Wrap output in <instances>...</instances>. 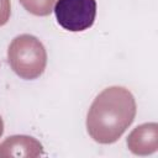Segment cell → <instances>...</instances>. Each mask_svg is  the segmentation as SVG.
I'll return each mask as SVG.
<instances>
[{
	"mask_svg": "<svg viewBox=\"0 0 158 158\" xmlns=\"http://www.w3.org/2000/svg\"><path fill=\"white\" fill-rule=\"evenodd\" d=\"M136 111V100L128 89L106 88L94 99L88 111V133L95 142L114 143L133 122Z\"/></svg>",
	"mask_w": 158,
	"mask_h": 158,
	"instance_id": "6da1fadb",
	"label": "cell"
},
{
	"mask_svg": "<svg viewBox=\"0 0 158 158\" xmlns=\"http://www.w3.org/2000/svg\"><path fill=\"white\" fill-rule=\"evenodd\" d=\"M11 69L22 79L32 80L42 75L47 65V52L43 43L35 36H16L7 49Z\"/></svg>",
	"mask_w": 158,
	"mask_h": 158,
	"instance_id": "7a4b0ae2",
	"label": "cell"
},
{
	"mask_svg": "<svg viewBox=\"0 0 158 158\" xmlns=\"http://www.w3.org/2000/svg\"><path fill=\"white\" fill-rule=\"evenodd\" d=\"M54 14L58 23L68 31L78 32L93 26L96 16L95 0H57Z\"/></svg>",
	"mask_w": 158,
	"mask_h": 158,
	"instance_id": "3957f363",
	"label": "cell"
},
{
	"mask_svg": "<svg viewBox=\"0 0 158 158\" xmlns=\"http://www.w3.org/2000/svg\"><path fill=\"white\" fill-rule=\"evenodd\" d=\"M42 154V144L31 136L15 135L0 143V158H36Z\"/></svg>",
	"mask_w": 158,
	"mask_h": 158,
	"instance_id": "277c9868",
	"label": "cell"
},
{
	"mask_svg": "<svg viewBox=\"0 0 158 158\" xmlns=\"http://www.w3.org/2000/svg\"><path fill=\"white\" fill-rule=\"evenodd\" d=\"M128 149L137 156H148L158 149V125L147 122L137 126L127 137Z\"/></svg>",
	"mask_w": 158,
	"mask_h": 158,
	"instance_id": "5b68a950",
	"label": "cell"
},
{
	"mask_svg": "<svg viewBox=\"0 0 158 158\" xmlns=\"http://www.w3.org/2000/svg\"><path fill=\"white\" fill-rule=\"evenodd\" d=\"M20 4L36 16H47L53 11L56 0H19Z\"/></svg>",
	"mask_w": 158,
	"mask_h": 158,
	"instance_id": "8992f818",
	"label": "cell"
},
{
	"mask_svg": "<svg viewBox=\"0 0 158 158\" xmlns=\"http://www.w3.org/2000/svg\"><path fill=\"white\" fill-rule=\"evenodd\" d=\"M11 14V6H10V0H0V26H4Z\"/></svg>",
	"mask_w": 158,
	"mask_h": 158,
	"instance_id": "52a82bcc",
	"label": "cell"
},
{
	"mask_svg": "<svg viewBox=\"0 0 158 158\" xmlns=\"http://www.w3.org/2000/svg\"><path fill=\"white\" fill-rule=\"evenodd\" d=\"M2 132H4V122H2V118H1V116H0V137H1Z\"/></svg>",
	"mask_w": 158,
	"mask_h": 158,
	"instance_id": "ba28073f",
	"label": "cell"
}]
</instances>
